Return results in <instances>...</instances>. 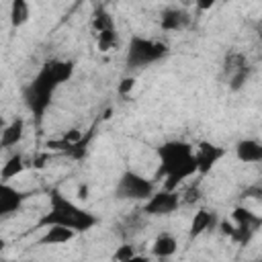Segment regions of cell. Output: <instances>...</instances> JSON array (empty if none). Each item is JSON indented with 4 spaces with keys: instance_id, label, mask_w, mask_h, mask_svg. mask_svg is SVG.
I'll list each match as a JSON object with an SVG mask.
<instances>
[{
    "instance_id": "7402d4cb",
    "label": "cell",
    "mask_w": 262,
    "mask_h": 262,
    "mask_svg": "<svg viewBox=\"0 0 262 262\" xmlns=\"http://www.w3.org/2000/svg\"><path fill=\"white\" fill-rule=\"evenodd\" d=\"M199 199H201V186H199V182H194V184L184 192L182 201H184V203H196Z\"/></svg>"
},
{
    "instance_id": "484cf974",
    "label": "cell",
    "mask_w": 262,
    "mask_h": 262,
    "mask_svg": "<svg viewBox=\"0 0 262 262\" xmlns=\"http://www.w3.org/2000/svg\"><path fill=\"white\" fill-rule=\"evenodd\" d=\"M219 229H221V233H223V235L231 237V235H233V231H235V225H233V223H229V221L225 219V221H221V223H219Z\"/></svg>"
},
{
    "instance_id": "7c38bea8",
    "label": "cell",
    "mask_w": 262,
    "mask_h": 262,
    "mask_svg": "<svg viewBox=\"0 0 262 262\" xmlns=\"http://www.w3.org/2000/svg\"><path fill=\"white\" fill-rule=\"evenodd\" d=\"M235 158L244 164L262 162V143L258 139H239L235 143Z\"/></svg>"
},
{
    "instance_id": "4316f807",
    "label": "cell",
    "mask_w": 262,
    "mask_h": 262,
    "mask_svg": "<svg viewBox=\"0 0 262 262\" xmlns=\"http://www.w3.org/2000/svg\"><path fill=\"white\" fill-rule=\"evenodd\" d=\"M256 35H258V39L262 41V20H260V23L256 25Z\"/></svg>"
},
{
    "instance_id": "7a4b0ae2",
    "label": "cell",
    "mask_w": 262,
    "mask_h": 262,
    "mask_svg": "<svg viewBox=\"0 0 262 262\" xmlns=\"http://www.w3.org/2000/svg\"><path fill=\"white\" fill-rule=\"evenodd\" d=\"M156 154L160 160L158 176H166L164 188L176 190V186L182 180H186L199 172L194 147L186 141H178V139L166 141L156 149Z\"/></svg>"
},
{
    "instance_id": "30bf717a",
    "label": "cell",
    "mask_w": 262,
    "mask_h": 262,
    "mask_svg": "<svg viewBox=\"0 0 262 262\" xmlns=\"http://www.w3.org/2000/svg\"><path fill=\"white\" fill-rule=\"evenodd\" d=\"M27 196H29L27 192L10 186L8 182H2L0 184V215L8 217V215L16 213L23 207V203L27 201Z\"/></svg>"
},
{
    "instance_id": "2e32d148",
    "label": "cell",
    "mask_w": 262,
    "mask_h": 262,
    "mask_svg": "<svg viewBox=\"0 0 262 262\" xmlns=\"http://www.w3.org/2000/svg\"><path fill=\"white\" fill-rule=\"evenodd\" d=\"M176 250H178V242H176V237H174L172 233H168V231H162V233L154 239V246H151V252H154V256H158V258H170L172 254H176Z\"/></svg>"
},
{
    "instance_id": "8992f818",
    "label": "cell",
    "mask_w": 262,
    "mask_h": 262,
    "mask_svg": "<svg viewBox=\"0 0 262 262\" xmlns=\"http://www.w3.org/2000/svg\"><path fill=\"white\" fill-rule=\"evenodd\" d=\"M231 219H233V225H235V231H233L231 239L242 244V246H246L252 239V235L258 231V227L262 225V217L252 213L246 207H235L233 213H231Z\"/></svg>"
},
{
    "instance_id": "5b68a950",
    "label": "cell",
    "mask_w": 262,
    "mask_h": 262,
    "mask_svg": "<svg viewBox=\"0 0 262 262\" xmlns=\"http://www.w3.org/2000/svg\"><path fill=\"white\" fill-rule=\"evenodd\" d=\"M154 192V182L133 170H125L115 186V199L119 201H147Z\"/></svg>"
},
{
    "instance_id": "83f0119b",
    "label": "cell",
    "mask_w": 262,
    "mask_h": 262,
    "mask_svg": "<svg viewBox=\"0 0 262 262\" xmlns=\"http://www.w3.org/2000/svg\"><path fill=\"white\" fill-rule=\"evenodd\" d=\"M108 2H113V0H108Z\"/></svg>"
},
{
    "instance_id": "52a82bcc",
    "label": "cell",
    "mask_w": 262,
    "mask_h": 262,
    "mask_svg": "<svg viewBox=\"0 0 262 262\" xmlns=\"http://www.w3.org/2000/svg\"><path fill=\"white\" fill-rule=\"evenodd\" d=\"M182 203V196L176 190L170 188H162L158 192H154L145 205H143V213L149 217H164V215H172Z\"/></svg>"
},
{
    "instance_id": "603a6c76",
    "label": "cell",
    "mask_w": 262,
    "mask_h": 262,
    "mask_svg": "<svg viewBox=\"0 0 262 262\" xmlns=\"http://www.w3.org/2000/svg\"><path fill=\"white\" fill-rule=\"evenodd\" d=\"M133 88H135V78H133V76L129 78V76H127V78H123V80H121V84H119V88H117V90H119V94H121V96H127V94H131V90H133Z\"/></svg>"
},
{
    "instance_id": "9c48e42d",
    "label": "cell",
    "mask_w": 262,
    "mask_h": 262,
    "mask_svg": "<svg viewBox=\"0 0 262 262\" xmlns=\"http://www.w3.org/2000/svg\"><path fill=\"white\" fill-rule=\"evenodd\" d=\"M194 156H196V164H199V174L205 176V174H209V172L213 170V166L225 156V149L219 147V145H215V143H211V141H201V143L196 145Z\"/></svg>"
},
{
    "instance_id": "44dd1931",
    "label": "cell",
    "mask_w": 262,
    "mask_h": 262,
    "mask_svg": "<svg viewBox=\"0 0 262 262\" xmlns=\"http://www.w3.org/2000/svg\"><path fill=\"white\" fill-rule=\"evenodd\" d=\"M135 258H137V254H135V248L131 244L119 246L113 254V260H117V262H129V260H135Z\"/></svg>"
},
{
    "instance_id": "9a60e30c",
    "label": "cell",
    "mask_w": 262,
    "mask_h": 262,
    "mask_svg": "<svg viewBox=\"0 0 262 262\" xmlns=\"http://www.w3.org/2000/svg\"><path fill=\"white\" fill-rule=\"evenodd\" d=\"M215 219H217L215 213H211V211H207V209H199V211L194 213L192 221H190V229H188L190 239H194V237L203 235L207 229H211V227L215 225Z\"/></svg>"
},
{
    "instance_id": "5bb4252c",
    "label": "cell",
    "mask_w": 262,
    "mask_h": 262,
    "mask_svg": "<svg viewBox=\"0 0 262 262\" xmlns=\"http://www.w3.org/2000/svg\"><path fill=\"white\" fill-rule=\"evenodd\" d=\"M23 135H25V119H23V117H14V119L2 129L0 147H2V149H8V147L20 143Z\"/></svg>"
},
{
    "instance_id": "ac0fdd59",
    "label": "cell",
    "mask_w": 262,
    "mask_h": 262,
    "mask_svg": "<svg viewBox=\"0 0 262 262\" xmlns=\"http://www.w3.org/2000/svg\"><path fill=\"white\" fill-rule=\"evenodd\" d=\"M25 170V160H23V156L16 151V154H12L4 164H2V172H0V178H2V182H8L10 178H14V176H18L20 172Z\"/></svg>"
},
{
    "instance_id": "ba28073f",
    "label": "cell",
    "mask_w": 262,
    "mask_h": 262,
    "mask_svg": "<svg viewBox=\"0 0 262 262\" xmlns=\"http://www.w3.org/2000/svg\"><path fill=\"white\" fill-rule=\"evenodd\" d=\"M223 74H225L229 90L239 92L246 86L248 78H250V66L246 63L242 53H229L223 61Z\"/></svg>"
},
{
    "instance_id": "ffe728a7",
    "label": "cell",
    "mask_w": 262,
    "mask_h": 262,
    "mask_svg": "<svg viewBox=\"0 0 262 262\" xmlns=\"http://www.w3.org/2000/svg\"><path fill=\"white\" fill-rule=\"evenodd\" d=\"M113 27H115L113 16L102 6H98L94 10V14H92V29H94V33H100V31H106V29H113Z\"/></svg>"
},
{
    "instance_id": "d6986e66",
    "label": "cell",
    "mask_w": 262,
    "mask_h": 262,
    "mask_svg": "<svg viewBox=\"0 0 262 262\" xmlns=\"http://www.w3.org/2000/svg\"><path fill=\"white\" fill-rule=\"evenodd\" d=\"M96 45L100 51H111L113 47L119 45V35H117V29H106V31H100L96 33Z\"/></svg>"
},
{
    "instance_id": "3957f363",
    "label": "cell",
    "mask_w": 262,
    "mask_h": 262,
    "mask_svg": "<svg viewBox=\"0 0 262 262\" xmlns=\"http://www.w3.org/2000/svg\"><path fill=\"white\" fill-rule=\"evenodd\" d=\"M96 223H98V217L94 213L78 207L74 201L63 196L61 190L51 188L49 190V209L35 223V229H45L49 225H63L78 233H84V231H90Z\"/></svg>"
},
{
    "instance_id": "4fadbf2b",
    "label": "cell",
    "mask_w": 262,
    "mask_h": 262,
    "mask_svg": "<svg viewBox=\"0 0 262 262\" xmlns=\"http://www.w3.org/2000/svg\"><path fill=\"white\" fill-rule=\"evenodd\" d=\"M78 231L70 229V227H63V225H49L45 227V233L35 242L37 246H55V244H66L70 239H74Z\"/></svg>"
},
{
    "instance_id": "8fae6325",
    "label": "cell",
    "mask_w": 262,
    "mask_h": 262,
    "mask_svg": "<svg viewBox=\"0 0 262 262\" xmlns=\"http://www.w3.org/2000/svg\"><path fill=\"white\" fill-rule=\"evenodd\" d=\"M192 16L182 8H164L160 14V29L162 31H184L188 29Z\"/></svg>"
},
{
    "instance_id": "e0dca14e",
    "label": "cell",
    "mask_w": 262,
    "mask_h": 262,
    "mask_svg": "<svg viewBox=\"0 0 262 262\" xmlns=\"http://www.w3.org/2000/svg\"><path fill=\"white\" fill-rule=\"evenodd\" d=\"M31 18V6L29 0H12L10 2V25L14 29L23 27Z\"/></svg>"
},
{
    "instance_id": "cb8c5ba5",
    "label": "cell",
    "mask_w": 262,
    "mask_h": 262,
    "mask_svg": "<svg viewBox=\"0 0 262 262\" xmlns=\"http://www.w3.org/2000/svg\"><path fill=\"white\" fill-rule=\"evenodd\" d=\"M244 199H262V184H252L242 192Z\"/></svg>"
},
{
    "instance_id": "d4e9b609",
    "label": "cell",
    "mask_w": 262,
    "mask_h": 262,
    "mask_svg": "<svg viewBox=\"0 0 262 262\" xmlns=\"http://www.w3.org/2000/svg\"><path fill=\"white\" fill-rule=\"evenodd\" d=\"M217 2H219V0H194V4H196V10H199V12H205V10L213 8Z\"/></svg>"
},
{
    "instance_id": "6da1fadb",
    "label": "cell",
    "mask_w": 262,
    "mask_h": 262,
    "mask_svg": "<svg viewBox=\"0 0 262 262\" xmlns=\"http://www.w3.org/2000/svg\"><path fill=\"white\" fill-rule=\"evenodd\" d=\"M74 68H76V63L72 59H49L41 66L37 76L23 88L25 104L31 111V115L35 117L37 125H41L57 86L68 82L74 76Z\"/></svg>"
},
{
    "instance_id": "277c9868",
    "label": "cell",
    "mask_w": 262,
    "mask_h": 262,
    "mask_svg": "<svg viewBox=\"0 0 262 262\" xmlns=\"http://www.w3.org/2000/svg\"><path fill=\"white\" fill-rule=\"evenodd\" d=\"M168 55V45L156 39H147L141 35H133L127 45V57L125 66L129 70H141L145 66H151Z\"/></svg>"
}]
</instances>
